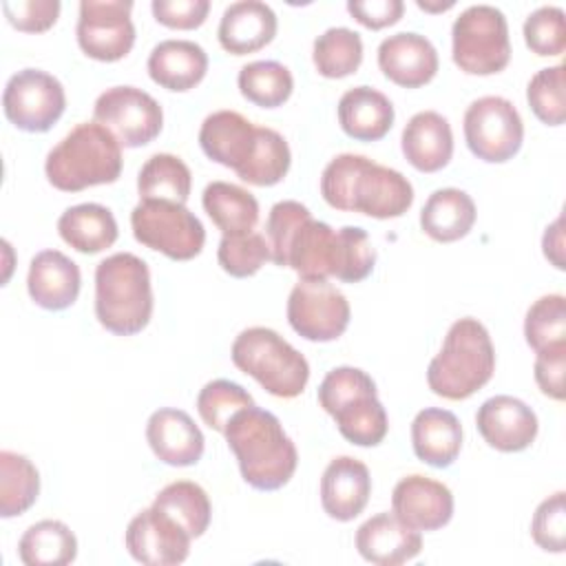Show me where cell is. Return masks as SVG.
Segmentation results:
<instances>
[{
  "label": "cell",
  "instance_id": "8992f818",
  "mask_svg": "<svg viewBox=\"0 0 566 566\" xmlns=\"http://www.w3.org/2000/svg\"><path fill=\"white\" fill-rule=\"evenodd\" d=\"M232 363L276 398H296L310 380L307 358L270 327L243 329L230 349Z\"/></svg>",
  "mask_w": 566,
  "mask_h": 566
},
{
  "label": "cell",
  "instance_id": "4fadbf2b",
  "mask_svg": "<svg viewBox=\"0 0 566 566\" xmlns=\"http://www.w3.org/2000/svg\"><path fill=\"white\" fill-rule=\"evenodd\" d=\"M130 11V0H82L75 29L80 49L99 62L122 60L135 44Z\"/></svg>",
  "mask_w": 566,
  "mask_h": 566
},
{
  "label": "cell",
  "instance_id": "b9f144b4",
  "mask_svg": "<svg viewBox=\"0 0 566 566\" xmlns=\"http://www.w3.org/2000/svg\"><path fill=\"white\" fill-rule=\"evenodd\" d=\"M252 405H254V400L248 394V389L241 387L239 382H232L226 378L206 382L197 396V411H199L201 420L219 433L226 431V424L230 422V418L237 411L252 407Z\"/></svg>",
  "mask_w": 566,
  "mask_h": 566
},
{
  "label": "cell",
  "instance_id": "f546056e",
  "mask_svg": "<svg viewBox=\"0 0 566 566\" xmlns=\"http://www.w3.org/2000/svg\"><path fill=\"white\" fill-rule=\"evenodd\" d=\"M203 210L223 234L252 232L259 221L256 197L230 181H210L201 195Z\"/></svg>",
  "mask_w": 566,
  "mask_h": 566
},
{
  "label": "cell",
  "instance_id": "e0dca14e",
  "mask_svg": "<svg viewBox=\"0 0 566 566\" xmlns=\"http://www.w3.org/2000/svg\"><path fill=\"white\" fill-rule=\"evenodd\" d=\"M259 142V126L237 111H214L199 128V146L212 161L237 175L250 164Z\"/></svg>",
  "mask_w": 566,
  "mask_h": 566
},
{
  "label": "cell",
  "instance_id": "74e56055",
  "mask_svg": "<svg viewBox=\"0 0 566 566\" xmlns=\"http://www.w3.org/2000/svg\"><path fill=\"white\" fill-rule=\"evenodd\" d=\"M345 440L358 447H376L389 429L387 411L378 396H360L332 413Z\"/></svg>",
  "mask_w": 566,
  "mask_h": 566
},
{
  "label": "cell",
  "instance_id": "11a10c76",
  "mask_svg": "<svg viewBox=\"0 0 566 566\" xmlns=\"http://www.w3.org/2000/svg\"><path fill=\"white\" fill-rule=\"evenodd\" d=\"M420 9H424V11H444V9H451L453 7V2L449 0V2H442V4H429V2H422V0H418L416 2Z\"/></svg>",
  "mask_w": 566,
  "mask_h": 566
},
{
  "label": "cell",
  "instance_id": "4316f807",
  "mask_svg": "<svg viewBox=\"0 0 566 566\" xmlns=\"http://www.w3.org/2000/svg\"><path fill=\"white\" fill-rule=\"evenodd\" d=\"M394 104L371 86H354L338 99V124L352 139L376 142L394 126Z\"/></svg>",
  "mask_w": 566,
  "mask_h": 566
},
{
  "label": "cell",
  "instance_id": "f1b7e54d",
  "mask_svg": "<svg viewBox=\"0 0 566 566\" xmlns=\"http://www.w3.org/2000/svg\"><path fill=\"white\" fill-rule=\"evenodd\" d=\"M57 232L64 243L82 254H97L117 241V221L102 203H77L57 219Z\"/></svg>",
  "mask_w": 566,
  "mask_h": 566
},
{
  "label": "cell",
  "instance_id": "603a6c76",
  "mask_svg": "<svg viewBox=\"0 0 566 566\" xmlns=\"http://www.w3.org/2000/svg\"><path fill=\"white\" fill-rule=\"evenodd\" d=\"M276 13L261 0H239L223 9L217 38L232 55H245L263 49L276 35Z\"/></svg>",
  "mask_w": 566,
  "mask_h": 566
},
{
  "label": "cell",
  "instance_id": "d4e9b609",
  "mask_svg": "<svg viewBox=\"0 0 566 566\" xmlns=\"http://www.w3.org/2000/svg\"><path fill=\"white\" fill-rule=\"evenodd\" d=\"M148 75L168 91L195 88L208 71V53L192 40H161L148 55Z\"/></svg>",
  "mask_w": 566,
  "mask_h": 566
},
{
  "label": "cell",
  "instance_id": "f6af8a7d",
  "mask_svg": "<svg viewBox=\"0 0 566 566\" xmlns=\"http://www.w3.org/2000/svg\"><path fill=\"white\" fill-rule=\"evenodd\" d=\"M360 396H376V382L358 367H334L318 385V402L329 416Z\"/></svg>",
  "mask_w": 566,
  "mask_h": 566
},
{
  "label": "cell",
  "instance_id": "cb8c5ba5",
  "mask_svg": "<svg viewBox=\"0 0 566 566\" xmlns=\"http://www.w3.org/2000/svg\"><path fill=\"white\" fill-rule=\"evenodd\" d=\"M402 155L420 172L442 170L453 155V133L436 111L416 113L402 128Z\"/></svg>",
  "mask_w": 566,
  "mask_h": 566
},
{
  "label": "cell",
  "instance_id": "6da1fadb",
  "mask_svg": "<svg viewBox=\"0 0 566 566\" xmlns=\"http://www.w3.org/2000/svg\"><path fill=\"white\" fill-rule=\"evenodd\" d=\"M321 195L336 210L374 219L400 217L413 203V186L402 172L356 153H340L323 168Z\"/></svg>",
  "mask_w": 566,
  "mask_h": 566
},
{
  "label": "cell",
  "instance_id": "d590c367",
  "mask_svg": "<svg viewBox=\"0 0 566 566\" xmlns=\"http://www.w3.org/2000/svg\"><path fill=\"white\" fill-rule=\"evenodd\" d=\"M237 84L241 95L261 108H276L285 104L294 91L290 69L276 60L248 62L241 66Z\"/></svg>",
  "mask_w": 566,
  "mask_h": 566
},
{
  "label": "cell",
  "instance_id": "7bdbcfd3",
  "mask_svg": "<svg viewBox=\"0 0 566 566\" xmlns=\"http://www.w3.org/2000/svg\"><path fill=\"white\" fill-rule=\"evenodd\" d=\"M217 259L223 272L237 279H245L256 274L265 261L272 259L270 243L259 232H241V234H223L217 248Z\"/></svg>",
  "mask_w": 566,
  "mask_h": 566
},
{
  "label": "cell",
  "instance_id": "9a60e30c",
  "mask_svg": "<svg viewBox=\"0 0 566 566\" xmlns=\"http://www.w3.org/2000/svg\"><path fill=\"white\" fill-rule=\"evenodd\" d=\"M475 424L484 442L504 453H517L533 444L537 436L535 411L515 396H493L478 407Z\"/></svg>",
  "mask_w": 566,
  "mask_h": 566
},
{
  "label": "cell",
  "instance_id": "d6986e66",
  "mask_svg": "<svg viewBox=\"0 0 566 566\" xmlns=\"http://www.w3.org/2000/svg\"><path fill=\"white\" fill-rule=\"evenodd\" d=\"M146 440L153 453L170 467H192L201 460L206 438L195 420L175 407H161L146 422Z\"/></svg>",
  "mask_w": 566,
  "mask_h": 566
},
{
  "label": "cell",
  "instance_id": "836d02e7",
  "mask_svg": "<svg viewBox=\"0 0 566 566\" xmlns=\"http://www.w3.org/2000/svg\"><path fill=\"white\" fill-rule=\"evenodd\" d=\"M40 493V473L35 464L15 451H0V515L4 520L22 515L33 506Z\"/></svg>",
  "mask_w": 566,
  "mask_h": 566
},
{
  "label": "cell",
  "instance_id": "277c9868",
  "mask_svg": "<svg viewBox=\"0 0 566 566\" xmlns=\"http://www.w3.org/2000/svg\"><path fill=\"white\" fill-rule=\"evenodd\" d=\"M44 172L64 192L113 184L122 172V144L99 122H82L49 150Z\"/></svg>",
  "mask_w": 566,
  "mask_h": 566
},
{
  "label": "cell",
  "instance_id": "60d3db41",
  "mask_svg": "<svg viewBox=\"0 0 566 566\" xmlns=\"http://www.w3.org/2000/svg\"><path fill=\"white\" fill-rule=\"evenodd\" d=\"M524 336L535 354L566 343V298L562 294L539 296L526 312Z\"/></svg>",
  "mask_w": 566,
  "mask_h": 566
},
{
  "label": "cell",
  "instance_id": "681fc988",
  "mask_svg": "<svg viewBox=\"0 0 566 566\" xmlns=\"http://www.w3.org/2000/svg\"><path fill=\"white\" fill-rule=\"evenodd\" d=\"M60 0H4L2 11L7 20L27 33H42L51 29L60 15Z\"/></svg>",
  "mask_w": 566,
  "mask_h": 566
},
{
  "label": "cell",
  "instance_id": "ee69618b",
  "mask_svg": "<svg viewBox=\"0 0 566 566\" xmlns=\"http://www.w3.org/2000/svg\"><path fill=\"white\" fill-rule=\"evenodd\" d=\"M526 99L539 122L548 126L564 124L566 119L564 64L539 69L526 86Z\"/></svg>",
  "mask_w": 566,
  "mask_h": 566
},
{
  "label": "cell",
  "instance_id": "2e32d148",
  "mask_svg": "<svg viewBox=\"0 0 566 566\" xmlns=\"http://www.w3.org/2000/svg\"><path fill=\"white\" fill-rule=\"evenodd\" d=\"M391 513L416 531H438L453 517V493L447 484L413 473L394 486Z\"/></svg>",
  "mask_w": 566,
  "mask_h": 566
},
{
  "label": "cell",
  "instance_id": "db71d44e",
  "mask_svg": "<svg viewBox=\"0 0 566 566\" xmlns=\"http://www.w3.org/2000/svg\"><path fill=\"white\" fill-rule=\"evenodd\" d=\"M564 219L562 214L546 228L544 237H542V248H544V256L557 268V270H564L566 268V261H564Z\"/></svg>",
  "mask_w": 566,
  "mask_h": 566
},
{
  "label": "cell",
  "instance_id": "83f0119b",
  "mask_svg": "<svg viewBox=\"0 0 566 566\" xmlns=\"http://www.w3.org/2000/svg\"><path fill=\"white\" fill-rule=\"evenodd\" d=\"M475 214L471 195L460 188H438L427 197L420 210V228L433 241L451 243L471 232Z\"/></svg>",
  "mask_w": 566,
  "mask_h": 566
},
{
  "label": "cell",
  "instance_id": "9c48e42d",
  "mask_svg": "<svg viewBox=\"0 0 566 566\" xmlns=\"http://www.w3.org/2000/svg\"><path fill=\"white\" fill-rule=\"evenodd\" d=\"M464 139L469 150L489 164L509 161L524 142V124L506 97L484 95L464 111Z\"/></svg>",
  "mask_w": 566,
  "mask_h": 566
},
{
  "label": "cell",
  "instance_id": "7402d4cb",
  "mask_svg": "<svg viewBox=\"0 0 566 566\" xmlns=\"http://www.w3.org/2000/svg\"><path fill=\"white\" fill-rule=\"evenodd\" d=\"M356 548L371 564L400 566L422 551V537L394 513H378L358 526Z\"/></svg>",
  "mask_w": 566,
  "mask_h": 566
},
{
  "label": "cell",
  "instance_id": "7a4b0ae2",
  "mask_svg": "<svg viewBox=\"0 0 566 566\" xmlns=\"http://www.w3.org/2000/svg\"><path fill=\"white\" fill-rule=\"evenodd\" d=\"M226 442L239 462L241 478L259 491H276L296 471L298 453L281 420L256 405L237 411L226 424Z\"/></svg>",
  "mask_w": 566,
  "mask_h": 566
},
{
  "label": "cell",
  "instance_id": "4dcf8cb0",
  "mask_svg": "<svg viewBox=\"0 0 566 566\" xmlns=\"http://www.w3.org/2000/svg\"><path fill=\"white\" fill-rule=\"evenodd\" d=\"M334 239L336 230L329 223L310 217L298 226L287 245V268L301 274V279H329Z\"/></svg>",
  "mask_w": 566,
  "mask_h": 566
},
{
  "label": "cell",
  "instance_id": "5bb4252c",
  "mask_svg": "<svg viewBox=\"0 0 566 566\" xmlns=\"http://www.w3.org/2000/svg\"><path fill=\"white\" fill-rule=\"evenodd\" d=\"M190 539L188 531L157 506L137 513L124 535L130 557L146 566H177L186 562Z\"/></svg>",
  "mask_w": 566,
  "mask_h": 566
},
{
  "label": "cell",
  "instance_id": "f5cc1de1",
  "mask_svg": "<svg viewBox=\"0 0 566 566\" xmlns=\"http://www.w3.org/2000/svg\"><path fill=\"white\" fill-rule=\"evenodd\" d=\"M347 11L367 29L396 24L405 11L402 0H349Z\"/></svg>",
  "mask_w": 566,
  "mask_h": 566
},
{
  "label": "cell",
  "instance_id": "8fae6325",
  "mask_svg": "<svg viewBox=\"0 0 566 566\" xmlns=\"http://www.w3.org/2000/svg\"><path fill=\"white\" fill-rule=\"evenodd\" d=\"M349 301L327 279H301L287 296L292 329L312 343H329L349 325Z\"/></svg>",
  "mask_w": 566,
  "mask_h": 566
},
{
  "label": "cell",
  "instance_id": "ffe728a7",
  "mask_svg": "<svg viewBox=\"0 0 566 566\" xmlns=\"http://www.w3.org/2000/svg\"><path fill=\"white\" fill-rule=\"evenodd\" d=\"M371 495V475L365 462L352 455L334 458L321 478L323 511L338 522H349L363 513Z\"/></svg>",
  "mask_w": 566,
  "mask_h": 566
},
{
  "label": "cell",
  "instance_id": "484cf974",
  "mask_svg": "<svg viewBox=\"0 0 566 566\" xmlns=\"http://www.w3.org/2000/svg\"><path fill=\"white\" fill-rule=\"evenodd\" d=\"M411 447L418 460L429 467L447 469L462 449V424L449 409L427 407L411 422Z\"/></svg>",
  "mask_w": 566,
  "mask_h": 566
},
{
  "label": "cell",
  "instance_id": "bcb514c9",
  "mask_svg": "<svg viewBox=\"0 0 566 566\" xmlns=\"http://www.w3.org/2000/svg\"><path fill=\"white\" fill-rule=\"evenodd\" d=\"M526 46L537 55H562L566 49V15L564 9L544 4L528 13L524 22Z\"/></svg>",
  "mask_w": 566,
  "mask_h": 566
},
{
  "label": "cell",
  "instance_id": "ba28073f",
  "mask_svg": "<svg viewBox=\"0 0 566 566\" xmlns=\"http://www.w3.org/2000/svg\"><path fill=\"white\" fill-rule=\"evenodd\" d=\"M135 239L172 261L195 259L206 243L203 223L175 201H139L130 212Z\"/></svg>",
  "mask_w": 566,
  "mask_h": 566
},
{
  "label": "cell",
  "instance_id": "5b68a950",
  "mask_svg": "<svg viewBox=\"0 0 566 566\" xmlns=\"http://www.w3.org/2000/svg\"><path fill=\"white\" fill-rule=\"evenodd\" d=\"M495 371V347L489 329L473 316L458 318L427 367V382L436 396L464 400L482 389Z\"/></svg>",
  "mask_w": 566,
  "mask_h": 566
},
{
  "label": "cell",
  "instance_id": "30bf717a",
  "mask_svg": "<svg viewBox=\"0 0 566 566\" xmlns=\"http://www.w3.org/2000/svg\"><path fill=\"white\" fill-rule=\"evenodd\" d=\"M7 119L24 133H46L66 108L62 82L42 69H22L7 80L2 93Z\"/></svg>",
  "mask_w": 566,
  "mask_h": 566
},
{
  "label": "cell",
  "instance_id": "d6a6232c",
  "mask_svg": "<svg viewBox=\"0 0 566 566\" xmlns=\"http://www.w3.org/2000/svg\"><path fill=\"white\" fill-rule=\"evenodd\" d=\"M190 168L170 153L153 155L137 175L139 201H175L186 203L190 197Z\"/></svg>",
  "mask_w": 566,
  "mask_h": 566
},
{
  "label": "cell",
  "instance_id": "e575fe53",
  "mask_svg": "<svg viewBox=\"0 0 566 566\" xmlns=\"http://www.w3.org/2000/svg\"><path fill=\"white\" fill-rule=\"evenodd\" d=\"M153 506L168 513L172 520H177L190 537H201L212 517V504L208 493L190 480H177L166 484L157 495Z\"/></svg>",
  "mask_w": 566,
  "mask_h": 566
},
{
  "label": "cell",
  "instance_id": "ac0fdd59",
  "mask_svg": "<svg viewBox=\"0 0 566 566\" xmlns=\"http://www.w3.org/2000/svg\"><path fill=\"white\" fill-rule=\"evenodd\" d=\"M378 66L394 84L418 88L438 73V51L429 38L416 31H398L378 44Z\"/></svg>",
  "mask_w": 566,
  "mask_h": 566
},
{
  "label": "cell",
  "instance_id": "8d00e7d4",
  "mask_svg": "<svg viewBox=\"0 0 566 566\" xmlns=\"http://www.w3.org/2000/svg\"><path fill=\"white\" fill-rule=\"evenodd\" d=\"M312 60L323 77H347L363 62V40L354 29L329 27L314 40Z\"/></svg>",
  "mask_w": 566,
  "mask_h": 566
},
{
  "label": "cell",
  "instance_id": "7c38bea8",
  "mask_svg": "<svg viewBox=\"0 0 566 566\" xmlns=\"http://www.w3.org/2000/svg\"><path fill=\"white\" fill-rule=\"evenodd\" d=\"M93 117L126 148L146 146L164 126V111L159 102L137 86L106 88L95 99Z\"/></svg>",
  "mask_w": 566,
  "mask_h": 566
},
{
  "label": "cell",
  "instance_id": "44dd1931",
  "mask_svg": "<svg viewBox=\"0 0 566 566\" xmlns=\"http://www.w3.org/2000/svg\"><path fill=\"white\" fill-rule=\"evenodd\" d=\"M82 274L77 263L60 250H42L31 259L27 290L35 305L60 312L77 301Z\"/></svg>",
  "mask_w": 566,
  "mask_h": 566
},
{
  "label": "cell",
  "instance_id": "ab89813d",
  "mask_svg": "<svg viewBox=\"0 0 566 566\" xmlns=\"http://www.w3.org/2000/svg\"><path fill=\"white\" fill-rule=\"evenodd\" d=\"M374 263L376 252L371 248L369 234L363 228L343 226L340 230H336L332 276L345 283H358L371 274Z\"/></svg>",
  "mask_w": 566,
  "mask_h": 566
},
{
  "label": "cell",
  "instance_id": "f35d334b",
  "mask_svg": "<svg viewBox=\"0 0 566 566\" xmlns=\"http://www.w3.org/2000/svg\"><path fill=\"white\" fill-rule=\"evenodd\" d=\"M292 164V153L281 133L268 126H259V142L250 164L239 172V179L252 186L279 184Z\"/></svg>",
  "mask_w": 566,
  "mask_h": 566
},
{
  "label": "cell",
  "instance_id": "c3c4849f",
  "mask_svg": "<svg viewBox=\"0 0 566 566\" xmlns=\"http://www.w3.org/2000/svg\"><path fill=\"white\" fill-rule=\"evenodd\" d=\"M531 535L539 548L548 553H564L566 548L564 491H557L539 502L531 520Z\"/></svg>",
  "mask_w": 566,
  "mask_h": 566
},
{
  "label": "cell",
  "instance_id": "3957f363",
  "mask_svg": "<svg viewBox=\"0 0 566 566\" xmlns=\"http://www.w3.org/2000/svg\"><path fill=\"white\" fill-rule=\"evenodd\" d=\"M95 316L117 336L142 332L153 316L150 270L133 252H115L95 268Z\"/></svg>",
  "mask_w": 566,
  "mask_h": 566
},
{
  "label": "cell",
  "instance_id": "f907efd6",
  "mask_svg": "<svg viewBox=\"0 0 566 566\" xmlns=\"http://www.w3.org/2000/svg\"><path fill=\"white\" fill-rule=\"evenodd\" d=\"M157 22L170 29H197L203 24L210 2L208 0H153L150 4Z\"/></svg>",
  "mask_w": 566,
  "mask_h": 566
},
{
  "label": "cell",
  "instance_id": "816d5d0a",
  "mask_svg": "<svg viewBox=\"0 0 566 566\" xmlns=\"http://www.w3.org/2000/svg\"><path fill=\"white\" fill-rule=\"evenodd\" d=\"M564 367H566V343L537 352L533 374L544 396L564 400Z\"/></svg>",
  "mask_w": 566,
  "mask_h": 566
},
{
  "label": "cell",
  "instance_id": "7dc6e473",
  "mask_svg": "<svg viewBox=\"0 0 566 566\" xmlns=\"http://www.w3.org/2000/svg\"><path fill=\"white\" fill-rule=\"evenodd\" d=\"M310 217H312L310 208L303 206L301 201H294V199L276 201L270 208L268 223H265V234H268L272 261L276 265H281V268L287 265V245H290L294 232L298 230V226L305 223Z\"/></svg>",
  "mask_w": 566,
  "mask_h": 566
},
{
  "label": "cell",
  "instance_id": "52a82bcc",
  "mask_svg": "<svg viewBox=\"0 0 566 566\" xmlns=\"http://www.w3.org/2000/svg\"><path fill=\"white\" fill-rule=\"evenodd\" d=\"M451 55L469 75H493L511 60L506 15L493 4L467 7L451 27Z\"/></svg>",
  "mask_w": 566,
  "mask_h": 566
},
{
  "label": "cell",
  "instance_id": "1f68e13d",
  "mask_svg": "<svg viewBox=\"0 0 566 566\" xmlns=\"http://www.w3.org/2000/svg\"><path fill=\"white\" fill-rule=\"evenodd\" d=\"M18 555L27 566H66L77 557V537L60 520H40L22 533Z\"/></svg>",
  "mask_w": 566,
  "mask_h": 566
}]
</instances>
